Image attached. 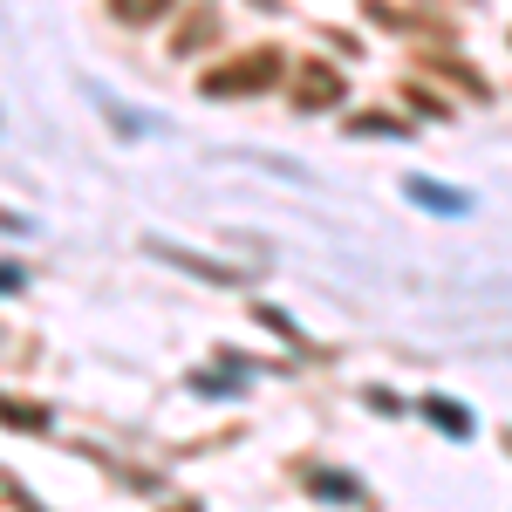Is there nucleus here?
I'll list each match as a JSON object with an SVG mask.
<instances>
[{"label":"nucleus","mask_w":512,"mask_h":512,"mask_svg":"<svg viewBox=\"0 0 512 512\" xmlns=\"http://www.w3.org/2000/svg\"><path fill=\"white\" fill-rule=\"evenodd\" d=\"M403 198H417V205H431V212H451V219L472 212V198H465V192H444V185H431V178H403Z\"/></svg>","instance_id":"f257e3e1"},{"label":"nucleus","mask_w":512,"mask_h":512,"mask_svg":"<svg viewBox=\"0 0 512 512\" xmlns=\"http://www.w3.org/2000/svg\"><path fill=\"white\" fill-rule=\"evenodd\" d=\"M431 417H437V424H444V431H458V437L472 431V417H465L458 403H431Z\"/></svg>","instance_id":"f03ea898"}]
</instances>
